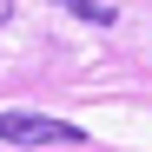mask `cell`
<instances>
[{"mask_svg":"<svg viewBox=\"0 0 152 152\" xmlns=\"http://www.w3.org/2000/svg\"><path fill=\"white\" fill-rule=\"evenodd\" d=\"M0 145H80V126L46 113H0Z\"/></svg>","mask_w":152,"mask_h":152,"instance_id":"cell-1","label":"cell"},{"mask_svg":"<svg viewBox=\"0 0 152 152\" xmlns=\"http://www.w3.org/2000/svg\"><path fill=\"white\" fill-rule=\"evenodd\" d=\"M60 7H66V13H80V20H93V27H113V20H119L106 0H60Z\"/></svg>","mask_w":152,"mask_h":152,"instance_id":"cell-2","label":"cell"},{"mask_svg":"<svg viewBox=\"0 0 152 152\" xmlns=\"http://www.w3.org/2000/svg\"><path fill=\"white\" fill-rule=\"evenodd\" d=\"M7 20H13V0H0V27H7Z\"/></svg>","mask_w":152,"mask_h":152,"instance_id":"cell-3","label":"cell"}]
</instances>
